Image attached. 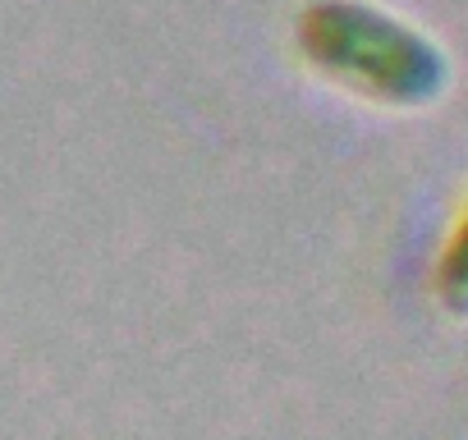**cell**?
Returning a JSON list of instances; mask_svg holds the SVG:
<instances>
[{
    "mask_svg": "<svg viewBox=\"0 0 468 440\" xmlns=\"http://www.w3.org/2000/svg\"><path fill=\"white\" fill-rule=\"evenodd\" d=\"M441 299L459 317H468V215H463V225H459L445 262H441Z\"/></svg>",
    "mask_w": 468,
    "mask_h": 440,
    "instance_id": "7a4b0ae2",
    "label": "cell"
},
{
    "mask_svg": "<svg viewBox=\"0 0 468 440\" xmlns=\"http://www.w3.org/2000/svg\"><path fill=\"white\" fill-rule=\"evenodd\" d=\"M294 47L322 79L395 110H418L450 83L441 42L372 0H308L294 19Z\"/></svg>",
    "mask_w": 468,
    "mask_h": 440,
    "instance_id": "6da1fadb",
    "label": "cell"
}]
</instances>
